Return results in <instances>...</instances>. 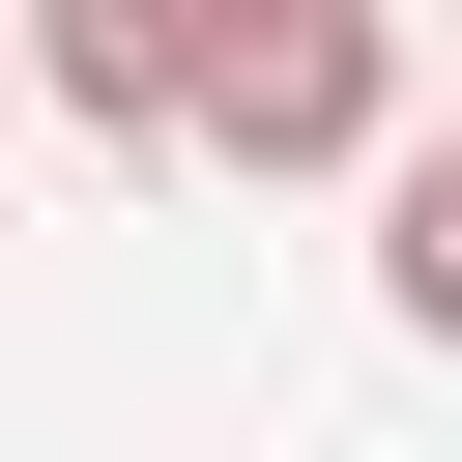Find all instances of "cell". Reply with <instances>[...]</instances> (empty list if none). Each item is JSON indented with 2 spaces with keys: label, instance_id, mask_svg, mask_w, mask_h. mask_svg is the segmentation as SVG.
<instances>
[{
  "label": "cell",
  "instance_id": "5",
  "mask_svg": "<svg viewBox=\"0 0 462 462\" xmlns=\"http://www.w3.org/2000/svg\"><path fill=\"white\" fill-rule=\"evenodd\" d=\"M433 173H462V116H433Z\"/></svg>",
  "mask_w": 462,
  "mask_h": 462
},
{
  "label": "cell",
  "instance_id": "4",
  "mask_svg": "<svg viewBox=\"0 0 462 462\" xmlns=\"http://www.w3.org/2000/svg\"><path fill=\"white\" fill-rule=\"evenodd\" d=\"M0 87H29V0H0Z\"/></svg>",
  "mask_w": 462,
  "mask_h": 462
},
{
  "label": "cell",
  "instance_id": "2",
  "mask_svg": "<svg viewBox=\"0 0 462 462\" xmlns=\"http://www.w3.org/2000/svg\"><path fill=\"white\" fill-rule=\"evenodd\" d=\"M29 116H87V144H173V0H29Z\"/></svg>",
  "mask_w": 462,
  "mask_h": 462
},
{
  "label": "cell",
  "instance_id": "3",
  "mask_svg": "<svg viewBox=\"0 0 462 462\" xmlns=\"http://www.w3.org/2000/svg\"><path fill=\"white\" fill-rule=\"evenodd\" d=\"M375 318H404V346H433V375H462V173H433V144H404V173H375Z\"/></svg>",
  "mask_w": 462,
  "mask_h": 462
},
{
  "label": "cell",
  "instance_id": "1",
  "mask_svg": "<svg viewBox=\"0 0 462 462\" xmlns=\"http://www.w3.org/2000/svg\"><path fill=\"white\" fill-rule=\"evenodd\" d=\"M173 144L202 173H404V29L375 0H173Z\"/></svg>",
  "mask_w": 462,
  "mask_h": 462
}]
</instances>
